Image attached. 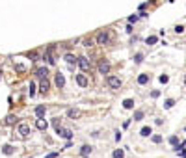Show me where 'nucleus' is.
Here are the masks:
<instances>
[{
    "label": "nucleus",
    "instance_id": "nucleus-1",
    "mask_svg": "<svg viewBox=\"0 0 186 158\" xmlns=\"http://www.w3.org/2000/svg\"><path fill=\"white\" fill-rule=\"evenodd\" d=\"M110 41V32L108 30H101L97 33V45H106Z\"/></svg>",
    "mask_w": 186,
    "mask_h": 158
},
{
    "label": "nucleus",
    "instance_id": "nucleus-2",
    "mask_svg": "<svg viewBox=\"0 0 186 158\" xmlns=\"http://www.w3.org/2000/svg\"><path fill=\"white\" fill-rule=\"evenodd\" d=\"M77 63L80 65V69L84 71V73H88V71H89V67H91V61H89L86 56H80V58L77 60Z\"/></svg>",
    "mask_w": 186,
    "mask_h": 158
},
{
    "label": "nucleus",
    "instance_id": "nucleus-3",
    "mask_svg": "<svg viewBox=\"0 0 186 158\" xmlns=\"http://www.w3.org/2000/svg\"><path fill=\"white\" fill-rule=\"evenodd\" d=\"M108 86L110 87H114V89H119L121 87V78H117V76H114V74H108Z\"/></svg>",
    "mask_w": 186,
    "mask_h": 158
},
{
    "label": "nucleus",
    "instance_id": "nucleus-4",
    "mask_svg": "<svg viewBox=\"0 0 186 158\" xmlns=\"http://www.w3.org/2000/svg\"><path fill=\"white\" fill-rule=\"evenodd\" d=\"M17 134L20 136V138H26V136L30 134V127L26 125V123H20V125H19V128H17Z\"/></svg>",
    "mask_w": 186,
    "mask_h": 158
},
{
    "label": "nucleus",
    "instance_id": "nucleus-5",
    "mask_svg": "<svg viewBox=\"0 0 186 158\" xmlns=\"http://www.w3.org/2000/svg\"><path fill=\"white\" fill-rule=\"evenodd\" d=\"M99 73L101 74H108L110 73V61L108 60H101L99 61Z\"/></svg>",
    "mask_w": 186,
    "mask_h": 158
},
{
    "label": "nucleus",
    "instance_id": "nucleus-6",
    "mask_svg": "<svg viewBox=\"0 0 186 158\" xmlns=\"http://www.w3.org/2000/svg\"><path fill=\"white\" fill-rule=\"evenodd\" d=\"M56 134H60V138H65V140H71L73 138V132L69 128H61V127H58L56 128Z\"/></svg>",
    "mask_w": 186,
    "mask_h": 158
},
{
    "label": "nucleus",
    "instance_id": "nucleus-7",
    "mask_svg": "<svg viewBox=\"0 0 186 158\" xmlns=\"http://www.w3.org/2000/svg\"><path fill=\"white\" fill-rule=\"evenodd\" d=\"M36 128H37V130H47V128H49V123H47L43 117H37V121H36Z\"/></svg>",
    "mask_w": 186,
    "mask_h": 158
},
{
    "label": "nucleus",
    "instance_id": "nucleus-8",
    "mask_svg": "<svg viewBox=\"0 0 186 158\" xmlns=\"http://www.w3.org/2000/svg\"><path fill=\"white\" fill-rule=\"evenodd\" d=\"M54 82H56V86L61 89V87L65 86V76H63L61 73H58V74H56V78H54Z\"/></svg>",
    "mask_w": 186,
    "mask_h": 158
},
{
    "label": "nucleus",
    "instance_id": "nucleus-9",
    "mask_svg": "<svg viewBox=\"0 0 186 158\" xmlns=\"http://www.w3.org/2000/svg\"><path fill=\"white\" fill-rule=\"evenodd\" d=\"M63 60L67 61V63H69V65H74V63H77V60H78V58H77V56H74V54H71V52H67V54H65V56H63Z\"/></svg>",
    "mask_w": 186,
    "mask_h": 158
},
{
    "label": "nucleus",
    "instance_id": "nucleus-10",
    "mask_svg": "<svg viewBox=\"0 0 186 158\" xmlns=\"http://www.w3.org/2000/svg\"><path fill=\"white\" fill-rule=\"evenodd\" d=\"M67 117H71V119L80 117V110H77V108H69V110H67Z\"/></svg>",
    "mask_w": 186,
    "mask_h": 158
},
{
    "label": "nucleus",
    "instance_id": "nucleus-11",
    "mask_svg": "<svg viewBox=\"0 0 186 158\" xmlns=\"http://www.w3.org/2000/svg\"><path fill=\"white\" fill-rule=\"evenodd\" d=\"M77 82H78V86L86 87L88 86V76H86V74H77Z\"/></svg>",
    "mask_w": 186,
    "mask_h": 158
},
{
    "label": "nucleus",
    "instance_id": "nucleus-12",
    "mask_svg": "<svg viewBox=\"0 0 186 158\" xmlns=\"http://www.w3.org/2000/svg\"><path fill=\"white\" fill-rule=\"evenodd\" d=\"M19 121V117L17 115H13V114H9L8 117H6V125H15V123Z\"/></svg>",
    "mask_w": 186,
    "mask_h": 158
},
{
    "label": "nucleus",
    "instance_id": "nucleus-13",
    "mask_svg": "<svg viewBox=\"0 0 186 158\" xmlns=\"http://www.w3.org/2000/svg\"><path fill=\"white\" fill-rule=\"evenodd\" d=\"M36 74H37L39 78H47V74H49V69H47V67H41V69L36 71Z\"/></svg>",
    "mask_w": 186,
    "mask_h": 158
},
{
    "label": "nucleus",
    "instance_id": "nucleus-14",
    "mask_svg": "<svg viewBox=\"0 0 186 158\" xmlns=\"http://www.w3.org/2000/svg\"><path fill=\"white\" fill-rule=\"evenodd\" d=\"M45 112H47V108H45L43 104H39V106L36 108V115H37V117H45Z\"/></svg>",
    "mask_w": 186,
    "mask_h": 158
},
{
    "label": "nucleus",
    "instance_id": "nucleus-15",
    "mask_svg": "<svg viewBox=\"0 0 186 158\" xmlns=\"http://www.w3.org/2000/svg\"><path fill=\"white\" fill-rule=\"evenodd\" d=\"M91 151H93V149L89 147V145H84V147H82V151H80V154L84 156V158H88L89 154H91Z\"/></svg>",
    "mask_w": 186,
    "mask_h": 158
},
{
    "label": "nucleus",
    "instance_id": "nucleus-16",
    "mask_svg": "<svg viewBox=\"0 0 186 158\" xmlns=\"http://www.w3.org/2000/svg\"><path fill=\"white\" fill-rule=\"evenodd\" d=\"M123 108H127V110L134 108V100L132 99H125V100H123Z\"/></svg>",
    "mask_w": 186,
    "mask_h": 158
},
{
    "label": "nucleus",
    "instance_id": "nucleus-17",
    "mask_svg": "<svg viewBox=\"0 0 186 158\" xmlns=\"http://www.w3.org/2000/svg\"><path fill=\"white\" fill-rule=\"evenodd\" d=\"M41 91H43V93H47V91H49V80H47V78H43V80H41Z\"/></svg>",
    "mask_w": 186,
    "mask_h": 158
},
{
    "label": "nucleus",
    "instance_id": "nucleus-18",
    "mask_svg": "<svg viewBox=\"0 0 186 158\" xmlns=\"http://www.w3.org/2000/svg\"><path fill=\"white\" fill-rule=\"evenodd\" d=\"M149 82V74H140V76H138V84H147Z\"/></svg>",
    "mask_w": 186,
    "mask_h": 158
},
{
    "label": "nucleus",
    "instance_id": "nucleus-19",
    "mask_svg": "<svg viewBox=\"0 0 186 158\" xmlns=\"http://www.w3.org/2000/svg\"><path fill=\"white\" fill-rule=\"evenodd\" d=\"M2 153H4V154H8V156L13 154V147H11V145H4V147H2Z\"/></svg>",
    "mask_w": 186,
    "mask_h": 158
},
{
    "label": "nucleus",
    "instance_id": "nucleus-20",
    "mask_svg": "<svg viewBox=\"0 0 186 158\" xmlns=\"http://www.w3.org/2000/svg\"><path fill=\"white\" fill-rule=\"evenodd\" d=\"M112 156H114V158H123V156H125V153H123V151H121V149H115Z\"/></svg>",
    "mask_w": 186,
    "mask_h": 158
},
{
    "label": "nucleus",
    "instance_id": "nucleus-21",
    "mask_svg": "<svg viewBox=\"0 0 186 158\" xmlns=\"http://www.w3.org/2000/svg\"><path fill=\"white\" fill-rule=\"evenodd\" d=\"M140 134H142V136H151V134H153V132H151V127H143Z\"/></svg>",
    "mask_w": 186,
    "mask_h": 158
},
{
    "label": "nucleus",
    "instance_id": "nucleus-22",
    "mask_svg": "<svg viewBox=\"0 0 186 158\" xmlns=\"http://www.w3.org/2000/svg\"><path fill=\"white\" fill-rule=\"evenodd\" d=\"M143 119V112H142V110H138V112L134 114V121H142Z\"/></svg>",
    "mask_w": 186,
    "mask_h": 158
},
{
    "label": "nucleus",
    "instance_id": "nucleus-23",
    "mask_svg": "<svg viewBox=\"0 0 186 158\" xmlns=\"http://www.w3.org/2000/svg\"><path fill=\"white\" fill-rule=\"evenodd\" d=\"M173 104H175V100L173 99H168L166 102H164V108H173Z\"/></svg>",
    "mask_w": 186,
    "mask_h": 158
},
{
    "label": "nucleus",
    "instance_id": "nucleus-24",
    "mask_svg": "<svg viewBox=\"0 0 186 158\" xmlns=\"http://www.w3.org/2000/svg\"><path fill=\"white\" fill-rule=\"evenodd\" d=\"M30 97H34V95H36V84H34V82H30Z\"/></svg>",
    "mask_w": 186,
    "mask_h": 158
},
{
    "label": "nucleus",
    "instance_id": "nucleus-25",
    "mask_svg": "<svg viewBox=\"0 0 186 158\" xmlns=\"http://www.w3.org/2000/svg\"><path fill=\"white\" fill-rule=\"evenodd\" d=\"M143 61V54H136L134 56V63H142Z\"/></svg>",
    "mask_w": 186,
    "mask_h": 158
},
{
    "label": "nucleus",
    "instance_id": "nucleus-26",
    "mask_svg": "<svg viewBox=\"0 0 186 158\" xmlns=\"http://www.w3.org/2000/svg\"><path fill=\"white\" fill-rule=\"evenodd\" d=\"M155 43H156V37H155V36L147 37V45H155Z\"/></svg>",
    "mask_w": 186,
    "mask_h": 158
},
{
    "label": "nucleus",
    "instance_id": "nucleus-27",
    "mask_svg": "<svg viewBox=\"0 0 186 158\" xmlns=\"http://www.w3.org/2000/svg\"><path fill=\"white\" fill-rule=\"evenodd\" d=\"M158 80H160V82H162V84H168V82H169V78L166 76V74H162V76H160V78H158Z\"/></svg>",
    "mask_w": 186,
    "mask_h": 158
},
{
    "label": "nucleus",
    "instance_id": "nucleus-28",
    "mask_svg": "<svg viewBox=\"0 0 186 158\" xmlns=\"http://www.w3.org/2000/svg\"><path fill=\"white\" fill-rule=\"evenodd\" d=\"M177 141H179L177 136H171V138H169V143H171V145H177Z\"/></svg>",
    "mask_w": 186,
    "mask_h": 158
},
{
    "label": "nucleus",
    "instance_id": "nucleus-29",
    "mask_svg": "<svg viewBox=\"0 0 186 158\" xmlns=\"http://www.w3.org/2000/svg\"><path fill=\"white\" fill-rule=\"evenodd\" d=\"M15 69L23 73V71H26V67H24V65H20V63H17V65H15Z\"/></svg>",
    "mask_w": 186,
    "mask_h": 158
},
{
    "label": "nucleus",
    "instance_id": "nucleus-30",
    "mask_svg": "<svg viewBox=\"0 0 186 158\" xmlns=\"http://www.w3.org/2000/svg\"><path fill=\"white\" fill-rule=\"evenodd\" d=\"M175 32H177V33H182V32H184V26H182V24H179L177 28H175Z\"/></svg>",
    "mask_w": 186,
    "mask_h": 158
},
{
    "label": "nucleus",
    "instance_id": "nucleus-31",
    "mask_svg": "<svg viewBox=\"0 0 186 158\" xmlns=\"http://www.w3.org/2000/svg\"><path fill=\"white\" fill-rule=\"evenodd\" d=\"M153 141H155V143H160V141H162V136H158V134L153 136Z\"/></svg>",
    "mask_w": 186,
    "mask_h": 158
},
{
    "label": "nucleus",
    "instance_id": "nucleus-32",
    "mask_svg": "<svg viewBox=\"0 0 186 158\" xmlns=\"http://www.w3.org/2000/svg\"><path fill=\"white\" fill-rule=\"evenodd\" d=\"M158 95H160V91H158V89H155V91H153V93H151V97H153V99H156V97H158Z\"/></svg>",
    "mask_w": 186,
    "mask_h": 158
},
{
    "label": "nucleus",
    "instance_id": "nucleus-33",
    "mask_svg": "<svg viewBox=\"0 0 186 158\" xmlns=\"http://www.w3.org/2000/svg\"><path fill=\"white\" fill-rule=\"evenodd\" d=\"M52 125H54V128H58V127H61V125H60V119H54V121H52Z\"/></svg>",
    "mask_w": 186,
    "mask_h": 158
},
{
    "label": "nucleus",
    "instance_id": "nucleus-34",
    "mask_svg": "<svg viewBox=\"0 0 186 158\" xmlns=\"http://www.w3.org/2000/svg\"><path fill=\"white\" fill-rule=\"evenodd\" d=\"M136 20H138L136 15H130V17H128V23H136Z\"/></svg>",
    "mask_w": 186,
    "mask_h": 158
},
{
    "label": "nucleus",
    "instance_id": "nucleus-35",
    "mask_svg": "<svg viewBox=\"0 0 186 158\" xmlns=\"http://www.w3.org/2000/svg\"><path fill=\"white\" fill-rule=\"evenodd\" d=\"M56 156H58V153H50V154H47L45 158H56Z\"/></svg>",
    "mask_w": 186,
    "mask_h": 158
},
{
    "label": "nucleus",
    "instance_id": "nucleus-36",
    "mask_svg": "<svg viewBox=\"0 0 186 158\" xmlns=\"http://www.w3.org/2000/svg\"><path fill=\"white\" fill-rule=\"evenodd\" d=\"M93 45V41L91 39H89V41H84V47H91Z\"/></svg>",
    "mask_w": 186,
    "mask_h": 158
}]
</instances>
